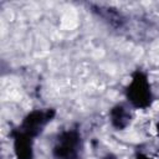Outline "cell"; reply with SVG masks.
<instances>
[{
    "instance_id": "1",
    "label": "cell",
    "mask_w": 159,
    "mask_h": 159,
    "mask_svg": "<svg viewBox=\"0 0 159 159\" xmlns=\"http://www.w3.org/2000/svg\"><path fill=\"white\" fill-rule=\"evenodd\" d=\"M127 102L135 109H148L154 102V94L148 78V75L137 68L130 75V81L124 88Z\"/></svg>"
},
{
    "instance_id": "2",
    "label": "cell",
    "mask_w": 159,
    "mask_h": 159,
    "mask_svg": "<svg viewBox=\"0 0 159 159\" xmlns=\"http://www.w3.org/2000/svg\"><path fill=\"white\" fill-rule=\"evenodd\" d=\"M82 149V134L77 124L62 129L53 140L51 154L53 159H80Z\"/></svg>"
},
{
    "instance_id": "3",
    "label": "cell",
    "mask_w": 159,
    "mask_h": 159,
    "mask_svg": "<svg viewBox=\"0 0 159 159\" xmlns=\"http://www.w3.org/2000/svg\"><path fill=\"white\" fill-rule=\"evenodd\" d=\"M55 116H56L55 108L32 109L31 112L25 114L21 123L19 125H16V128L36 140V138H39L42 134L46 125L55 118Z\"/></svg>"
},
{
    "instance_id": "4",
    "label": "cell",
    "mask_w": 159,
    "mask_h": 159,
    "mask_svg": "<svg viewBox=\"0 0 159 159\" xmlns=\"http://www.w3.org/2000/svg\"><path fill=\"white\" fill-rule=\"evenodd\" d=\"M9 135L12 139V149L15 159H34V143L35 139L26 135L16 127H14Z\"/></svg>"
},
{
    "instance_id": "5",
    "label": "cell",
    "mask_w": 159,
    "mask_h": 159,
    "mask_svg": "<svg viewBox=\"0 0 159 159\" xmlns=\"http://www.w3.org/2000/svg\"><path fill=\"white\" fill-rule=\"evenodd\" d=\"M109 122L111 125L116 129V130H124L125 128H128L132 123V113L128 109L127 106L122 104V103H117L114 104L111 109H109Z\"/></svg>"
},
{
    "instance_id": "6",
    "label": "cell",
    "mask_w": 159,
    "mask_h": 159,
    "mask_svg": "<svg viewBox=\"0 0 159 159\" xmlns=\"http://www.w3.org/2000/svg\"><path fill=\"white\" fill-rule=\"evenodd\" d=\"M91 9L94 14H97L101 19H103L107 24L111 26L118 29L122 27L125 22V17L120 11L113 7H104V6H98V5H91Z\"/></svg>"
},
{
    "instance_id": "7",
    "label": "cell",
    "mask_w": 159,
    "mask_h": 159,
    "mask_svg": "<svg viewBox=\"0 0 159 159\" xmlns=\"http://www.w3.org/2000/svg\"><path fill=\"white\" fill-rule=\"evenodd\" d=\"M135 159H153V158H150V157H148L147 154H143V153H137Z\"/></svg>"
},
{
    "instance_id": "8",
    "label": "cell",
    "mask_w": 159,
    "mask_h": 159,
    "mask_svg": "<svg viewBox=\"0 0 159 159\" xmlns=\"http://www.w3.org/2000/svg\"><path fill=\"white\" fill-rule=\"evenodd\" d=\"M102 159H118V158H117V157H116L113 153H107V154H106V155H104Z\"/></svg>"
},
{
    "instance_id": "9",
    "label": "cell",
    "mask_w": 159,
    "mask_h": 159,
    "mask_svg": "<svg viewBox=\"0 0 159 159\" xmlns=\"http://www.w3.org/2000/svg\"><path fill=\"white\" fill-rule=\"evenodd\" d=\"M157 133H158V135H159V123L157 124Z\"/></svg>"
}]
</instances>
